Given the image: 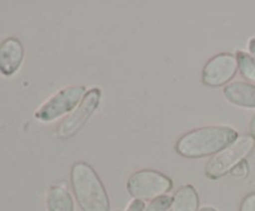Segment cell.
<instances>
[{
	"label": "cell",
	"instance_id": "7",
	"mask_svg": "<svg viewBox=\"0 0 255 211\" xmlns=\"http://www.w3.org/2000/svg\"><path fill=\"white\" fill-rule=\"evenodd\" d=\"M238 62L234 55L223 52L212 57L203 67L202 82L209 87H219L228 84L236 76Z\"/></svg>",
	"mask_w": 255,
	"mask_h": 211
},
{
	"label": "cell",
	"instance_id": "6",
	"mask_svg": "<svg viewBox=\"0 0 255 211\" xmlns=\"http://www.w3.org/2000/svg\"><path fill=\"white\" fill-rule=\"evenodd\" d=\"M100 102H101V89H89L82 98L81 103L59 124L56 129L57 137L61 139H67L75 136L94 114L97 107L100 106Z\"/></svg>",
	"mask_w": 255,
	"mask_h": 211
},
{
	"label": "cell",
	"instance_id": "10",
	"mask_svg": "<svg viewBox=\"0 0 255 211\" xmlns=\"http://www.w3.org/2000/svg\"><path fill=\"white\" fill-rule=\"evenodd\" d=\"M199 196L193 185H183L172 200L171 211H198Z\"/></svg>",
	"mask_w": 255,
	"mask_h": 211
},
{
	"label": "cell",
	"instance_id": "18",
	"mask_svg": "<svg viewBox=\"0 0 255 211\" xmlns=\"http://www.w3.org/2000/svg\"><path fill=\"white\" fill-rule=\"evenodd\" d=\"M249 132H251V136L255 139V114L253 118H252L251 124H249Z\"/></svg>",
	"mask_w": 255,
	"mask_h": 211
},
{
	"label": "cell",
	"instance_id": "2",
	"mask_svg": "<svg viewBox=\"0 0 255 211\" xmlns=\"http://www.w3.org/2000/svg\"><path fill=\"white\" fill-rule=\"evenodd\" d=\"M70 178L82 211H110L109 194L91 165L84 161L75 163Z\"/></svg>",
	"mask_w": 255,
	"mask_h": 211
},
{
	"label": "cell",
	"instance_id": "3",
	"mask_svg": "<svg viewBox=\"0 0 255 211\" xmlns=\"http://www.w3.org/2000/svg\"><path fill=\"white\" fill-rule=\"evenodd\" d=\"M255 139L252 136H241L227 148L219 151L206 166V175L209 179L222 178L254 150Z\"/></svg>",
	"mask_w": 255,
	"mask_h": 211
},
{
	"label": "cell",
	"instance_id": "1",
	"mask_svg": "<svg viewBox=\"0 0 255 211\" xmlns=\"http://www.w3.org/2000/svg\"><path fill=\"white\" fill-rule=\"evenodd\" d=\"M238 132L227 126H208L183 134L176 150L186 158H204L218 154L238 138Z\"/></svg>",
	"mask_w": 255,
	"mask_h": 211
},
{
	"label": "cell",
	"instance_id": "11",
	"mask_svg": "<svg viewBox=\"0 0 255 211\" xmlns=\"http://www.w3.org/2000/svg\"><path fill=\"white\" fill-rule=\"evenodd\" d=\"M47 211H74V201L65 188L54 185L50 188L46 199Z\"/></svg>",
	"mask_w": 255,
	"mask_h": 211
},
{
	"label": "cell",
	"instance_id": "8",
	"mask_svg": "<svg viewBox=\"0 0 255 211\" xmlns=\"http://www.w3.org/2000/svg\"><path fill=\"white\" fill-rule=\"evenodd\" d=\"M24 59V46L16 37H7L0 44V72L11 76L19 70Z\"/></svg>",
	"mask_w": 255,
	"mask_h": 211
},
{
	"label": "cell",
	"instance_id": "13",
	"mask_svg": "<svg viewBox=\"0 0 255 211\" xmlns=\"http://www.w3.org/2000/svg\"><path fill=\"white\" fill-rule=\"evenodd\" d=\"M172 200L173 198H171L169 195L159 196V198L149 201L144 208V211H167L172 206Z\"/></svg>",
	"mask_w": 255,
	"mask_h": 211
},
{
	"label": "cell",
	"instance_id": "17",
	"mask_svg": "<svg viewBox=\"0 0 255 211\" xmlns=\"http://www.w3.org/2000/svg\"><path fill=\"white\" fill-rule=\"evenodd\" d=\"M249 52H251V56L255 60V37L249 40Z\"/></svg>",
	"mask_w": 255,
	"mask_h": 211
},
{
	"label": "cell",
	"instance_id": "14",
	"mask_svg": "<svg viewBox=\"0 0 255 211\" xmlns=\"http://www.w3.org/2000/svg\"><path fill=\"white\" fill-rule=\"evenodd\" d=\"M248 173H249V166L246 160L241 161V163H239L238 165L234 166L231 171L232 175H233L234 178H238V179L246 178V176L248 175Z\"/></svg>",
	"mask_w": 255,
	"mask_h": 211
},
{
	"label": "cell",
	"instance_id": "15",
	"mask_svg": "<svg viewBox=\"0 0 255 211\" xmlns=\"http://www.w3.org/2000/svg\"><path fill=\"white\" fill-rule=\"evenodd\" d=\"M239 211H255V193H251L243 199Z\"/></svg>",
	"mask_w": 255,
	"mask_h": 211
},
{
	"label": "cell",
	"instance_id": "16",
	"mask_svg": "<svg viewBox=\"0 0 255 211\" xmlns=\"http://www.w3.org/2000/svg\"><path fill=\"white\" fill-rule=\"evenodd\" d=\"M144 208H146V204H144L143 201L134 199V200L129 204L126 211H144Z\"/></svg>",
	"mask_w": 255,
	"mask_h": 211
},
{
	"label": "cell",
	"instance_id": "12",
	"mask_svg": "<svg viewBox=\"0 0 255 211\" xmlns=\"http://www.w3.org/2000/svg\"><path fill=\"white\" fill-rule=\"evenodd\" d=\"M236 57L242 76L248 81L255 82V60L251 56V54L239 50L236 52Z\"/></svg>",
	"mask_w": 255,
	"mask_h": 211
},
{
	"label": "cell",
	"instance_id": "9",
	"mask_svg": "<svg viewBox=\"0 0 255 211\" xmlns=\"http://www.w3.org/2000/svg\"><path fill=\"white\" fill-rule=\"evenodd\" d=\"M223 94L236 106L255 108V84L249 82L236 81L224 86Z\"/></svg>",
	"mask_w": 255,
	"mask_h": 211
},
{
	"label": "cell",
	"instance_id": "5",
	"mask_svg": "<svg viewBox=\"0 0 255 211\" xmlns=\"http://www.w3.org/2000/svg\"><path fill=\"white\" fill-rule=\"evenodd\" d=\"M86 94V88L81 84H72L60 89L51 98L41 104L35 112V118L41 122H52L69 113L81 103L82 98Z\"/></svg>",
	"mask_w": 255,
	"mask_h": 211
},
{
	"label": "cell",
	"instance_id": "19",
	"mask_svg": "<svg viewBox=\"0 0 255 211\" xmlns=\"http://www.w3.org/2000/svg\"><path fill=\"white\" fill-rule=\"evenodd\" d=\"M198 211H218V210H216L214 208H211V206H206V208H202L201 210Z\"/></svg>",
	"mask_w": 255,
	"mask_h": 211
},
{
	"label": "cell",
	"instance_id": "4",
	"mask_svg": "<svg viewBox=\"0 0 255 211\" xmlns=\"http://www.w3.org/2000/svg\"><path fill=\"white\" fill-rule=\"evenodd\" d=\"M173 188L168 176L152 169H143L132 174L127 180L129 195L137 200H153L166 195Z\"/></svg>",
	"mask_w": 255,
	"mask_h": 211
}]
</instances>
